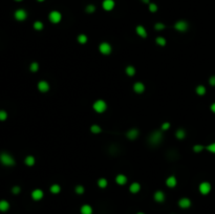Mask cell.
Here are the masks:
<instances>
[{
    "mask_svg": "<svg viewBox=\"0 0 215 214\" xmlns=\"http://www.w3.org/2000/svg\"><path fill=\"white\" fill-rule=\"evenodd\" d=\"M0 162H1L2 165H4V166H8V167H12L15 165V160H14V157L11 156V154L6 153V152H2L1 154H0Z\"/></svg>",
    "mask_w": 215,
    "mask_h": 214,
    "instance_id": "obj_1",
    "label": "cell"
},
{
    "mask_svg": "<svg viewBox=\"0 0 215 214\" xmlns=\"http://www.w3.org/2000/svg\"><path fill=\"white\" fill-rule=\"evenodd\" d=\"M163 141V132L162 131H153L152 133L149 136V143L151 145H158Z\"/></svg>",
    "mask_w": 215,
    "mask_h": 214,
    "instance_id": "obj_2",
    "label": "cell"
},
{
    "mask_svg": "<svg viewBox=\"0 0 215 214\" xmlns=\"http://www.w3.org/2000/svg\"><path fill=\"white\" fill-rule=\"evenodd\" d=\"M92 108H94V110L96 112H98V114H103L105 110L107 109V104H106V102H105L104 100L99 99L94 103Z\"/></svg>",
    "mask_w": 215,
    "mask_h": 214,
    "instance_id": "obj_3",
    "label": "cell"
},
{
    "mask_svg": "<svg viewBox=\"0 0 215 214\" xmlns=\"http://www.w3.org/2000/svg\"><path fill=\"white\" fill-rule=\"evenodd\" d=\"M198 190H199V192L202 194V195H207V194H209L210 192H211L212 186H211V184H210L209 182H202V183L199 184Z\"/></svg>",
    "mask_w": 215,
    "mask_h": 214,
    "instance_id": "obj_4",
    "label": "cell"
},
{
    "mask_svg": "<svg viewBox=\"0 0 215 214\" xmlns=\"http://www.w3.org/2000/svg\"><path fill=\"white\" fill-rule=\"evenodd\" d=\"M48 19L54 24H57L62 20V14L58 11H52L48 15Z\"/></svg>",
    "mask_w": 215,
    "mask_h": 214,
    "instance_id": "obj_5",
    "label": "cell"
},
{
    "mask_svg": "<svg viewBox=\"0 0 215 214\" xmlns=\"http://www.w3.org/2000/svg\"><path fill=\"white\" fill-rule=\"evenodd\" d=\"M174 28L176 29L177 32L184 33V32H186L188 28H189V24H188V22L185 20H178L177 22H175Z\"/></svg>",
    "mask_w": 215,
    "mask_h": 214,
    "instance_id": "obj_6",
    "label": "cell"
},
{
    "mask_svg": "<svg viewBox=\"0 0 215 214\" xmlns=\"http://www.w3.org/2000/svg\"><path fill=\"white\" fill-rule=\"evenodd\" d=\"M99 51H100V53L103 54V55H110L112 47L108 42H102L99 45Z\"/></svg>",
    "mask_w": 215,
    "mask_h": 214,
    "instance_id": "obj_7",
    "label": "cell"
},
{
    "mask_svg": "<svg viewBox=\"0 0 215 214\" xmlns=\"http://www.w3.org/2000/svg\"><path fill=\"white\" fill-rule=\"evenodd\" d=\"M14 17H15V19L17 21H24L28 18V13H26L25 9H19L14 13Z\"/></svg>",
    "mask_w": 215,
    "mask_h": 214,
    "instance_id": "obj_8",
    "label": "cell"
},
{
    "mask_svg": "<svg viewBox=\"0 0 215 214\" xmlns=\"http://www.w3.org/2000/svg\"><path fill=\"white\" fill-rule=\"evenodd\" d=\"M114 6H116L114 0H104V1L102 2V7L107 12L112 11V9H114Z\"/></svg>",
    "mask_w": 215,
    "mask_h": 214,
    "instance_id": "obj_9",
    "label": "cell"
},
{
    "mask_svg": "<svg viewBox=\"0 0 215 214\" xmlns=\"http://www.w3.org/2000/svg\"><path fill=\"white\" fill-rule=\"evenodd\" d=\"M44 196V192H43L41 189H35V190L32 192V198L34 201H40Z\"/></svg>",
    "mask_w": 215,
    "mask_h": 214,
    "instance_id": "obj_10",
    "label": "cell"
},
{
    "mask_svg": "<svg viewBox=\"0 0 215 214\" xmlns=\"http://www.w3.org/2000/svg\"><path fill=\"white\" fill-rule=\"evenodd\" d=\"M38 89H39V92H47L48 90H50V84H48V82H46L44 80L39 81Z\"/></svg>",
    "mask_w": 215,
    "mask_h": 214,
    "instance_id": "obj_11",
    "label": "cell"
},
{
    "mask_svg": "<svg viewBox=\"0 0 215 214\" xmlns=\"http://www.w3.org/2000/svg\"><path fill=\"white\" fill-rule=\"evenodd\" d=\"M139 130L138 129H135V128H132V129H130V130H128V131L126 132V137H127V139H129V140H131V141H133V140H135L136 137H139Z\"/></svg>",
    "mask_w": 215,
    "mask_h": 214,
    "instance_id": "obj_12",
    "label": "cell"
},
{
    "mask_svg": "<svg viewBox=\"0 0 215 214\" xmlns=\"http://www.w3.org/2000/svg\"><path fill=\"white\" fill-rule=\"evenodd\" d=\"M178 206L183 209H188L190 206H191V201H190L188 197H183L178 201Z\"/></svg>",
    "mask_w": 215,
    "mask_h": 214,
    "instance_id": "obj_13",
    "label": "cell"
},
{
    "mask_svg": "<svg viewBox=\"0 0 215 214\" xmlns=\"http://www.w3.org/2000/svg\"><path fill=\"white\" fill-rule=\"evenodd\" d=\"M133 90L136 93H143L145 92V85L142 82H135L133 84Z\"/></svg>",
    "mask_w": 215,
    "mask_h": 214,
    "instance_id": "obj_14",
    "label": "cell"
},
{
    "mask_svg": "<svg viewBox=\"0 0 215 214\" xmlns=\"http://www.w3.org/2000/svg\"><path fill=\"white\" fill-rule=\"evenodd\" d=\"M127 181H128V178H127V176L124 175V174H118V175L116 176V183L120 186L126 185Z\"/></svg>",
    "mask_w": 215,
    "mask_h": 214,
    "instance_id": "obj_15",
    "label": "cell"
},
{
    "mask_svg": "<svg viewBox=\"0 0 215 214\" xmlns=\"http://www.w3.org/2000/svg\"><path fill=\"white\" fill-rule=\"evenodd\" d=\"M166 185H167L169 188H174L175 186L177 185V179L174 175H171L169 178H167L166 179Z\"/></svg>",
    "mask_w": 215,
    "mask_h": 214,
    "instance_id": "obj_16",
    "label": "cell"
},
{
    "mask_svg": "<svg viewBox=\"0 0 215 214\" xmlns=\"http://www.w3.org/2000/svg\"><path fill=\"white\" fill-rule=\"evenodd\" d=\"M135 32H136V34H138L139 36L142 37V38L145 39L146 37H147V31H146V28H144L143 25H138L136 26Z\"/></svg>",
    "mask_w": 215,
    "mask_h": 214,
    "instance_id": "obj_17",
    "label": "cell"
},
{
    "mask_svg": "<svg viewBox=\"0 0 215 214\" xmlns=\"http://www.w3.org/2000/svg\"><path fill=\"white\" fill-rule=\"evenodd\" d=\"M154 201H158V203H163L165 201V193L161 190L156 191L154 193Z\"/></svg>",
    "mask_w": 215,
    "mask_h": 214,
    "instance_id": "obj_18",
    "label": "cell"
},
{
    "mask_svg": "<svg viewBox=\"0 0 215 214\" xmlns=\"http://www.w3.org/2000/svg\"><path fill=\"white\" fill-rule=\"evenodd\" d=\"M9 209V203L6 200L0 201V211L1 212H6Z\"/></svg>",
    "mask_w": 215,
    "mask_h": 214,
    "instance_id": "obj_19",
    "label": "cell"
},
{
    "mask_svg": "<svg viewBox=\"0 0 215 214\" xmlns=\"http://www.w3.org/2000/svg\"><path fill=\"white\" fill-rule=\"evenodd\" d=\"M81 214H92V208L89 205H83L80 209Z\"/></svg>",
    "mask_w": 215,
    "mask_h": 214,
    "instance_id": "obj_20",
    "label": "cell"
},
{
    "mask_svg": "<svg viewBox=\"0 0 215 214\" xmlns=\"http://www.w3.org/2000/svg\"><path fill=\"white\" fill-rule=\"evenodd\" d=\"M24 163H25L26 166H28V167H32V166H34L36 163V160H35V157H34L33 156H28L25 157V160H24Z\"/></svg>",
    "mask_w": 215,
    "mask_h": 214,
    "instance_id": "obj_21",
    "label": "cell"
},
{
    "mask_svg": "<svg viewBox=\"0 0 215 214\" xmlns=\"http://www.w3.org/2000/svg\"><path fill=\"white\" fill-rule=\"evenodd\" d=\"M141 190V185L139 183H132L129 187V191L131 193H138Z\"/></svg>",
    "mask_w": 215,
    "mask_h": 214,
    "instance_id": "obj_22",
    "label": "cell"
},
{
    "mask_svg": "<svg viewBox=\"0 0 215 214\" xmlns=\"http://www.w3.org/2000/svg\"><path fill=\"white\" fill-rule=\"evenodd\" d=\"M125 71H126L127 76H129V77H133V76L135 75V68H134L132 65L127 66L125 68Z\"/></svg>",
    "mask_w": 215,
    "mask_h": 214,
    "instance_id": "obj_23",
    "label": "cell"
},
{
    "mask_svg": "<svg viewBox=\"0 0 215 214\" xmlns=\"http://www.w3.org/2000/svg\"><path fill=\"white\" fill-rule=\"evenodd\" d=\"M195 92H196V93L198 96H204V95H206L207 89L204 85H198L196 88H195Z\"/></svg>",
    "mask_w": 215,
    "mask_h": 214,
    "instance_id": "obj_24",
    "label": "cell"
},
{
    "mask_svg": "<svg viewBox=\"0 0 215 214\" xmlns=\"http://www.w3.org/2000/svg\"><path fill=\"white\" fill-rule=\"evenodd\" d=\"M50 190L53 194H58V193H60V191H61V187L60 185H58V184H54V185L50 186Z\"/></svg>",
    "mask_w": 215,
    "mask_h": 214,
    "instance_id": "obj_25",
    "label": "cell"
},
{
    "mask_svg": "<svg viewBox=\"0 0 215 214\" xmlns=\"http://www.w3.org/2000/svg\"><path fill=\"white\" fill-rule=\"evenodd\" d=\"M107 179L104 178H101L98 179V186L100 187V188H106L107 187Z\"/></svg>",
    "mask_w": 215,
    "mask_h": 214,
    "instance_id": "obj_26",
    "label": "cell"
},
{
    "mask_svg": "<svg viewBox=\"0 0 215 214\" xmlns=\"http://www.w3.org/2000/svg\"><path fill=\"white\" fill-rule=\"evenodd\" d=\"M78 42H79L80 44H85L87 42V40H88V38H87V36L86 35H84V34H81V35H79L78 36Z\"/></svg>",
    "mask_w": 215,
    "mask_h": 214,
    "instance_id": "obj_27",
    "label": "cell"
},
{
    "mask_svg": "<svg viewBox=\"0 0 215 214\" xmlns=\"http://www.w3.org/2000/svg\"><path fill=\"white\" fill-rule=\"evenodd\" d=\"M175 137H176L178 140H183L186 137V131L184 129H178L177 131L175 132Z\"/></svg>",
    "mask_w": 215,
    "mask_h": 214,
    "instance_id": "obj_28",
    "label": "cell"
},
{
    "mask_svg": "<svg viewBox=\"0 0 215 214\" xmlns=\"http://www.w3.org/2000/svg\"><path fill=\"white\" fill-rule=\"evenodd\" d=\"M155 42H156V44H158V45L165 46L166 43H167V41H166V39L164 38V37H156Z\"/></svg>",
    "mask_w": 215,
    "mask_h": 214,
    "instance_id": "obj_29",
    "label": "cell"
},
{
    "mask_svg": "<svg viewBox=\"0 0 215 214\" xmlns=\"http://www.w3.org/2000/svg\"><path fill=\"white\" fill-rule=\"evenodd\" d=\"M90 131H91L92 133H95V134H98V133H100V132L102 131V129H101V127H100L99 125L95 124V125H92V126L90 127Z\"/></svg>",
    "mask_w": 215,
    "mask_h": 214,
    "instance_id": "obj_30",
    "label": "cell"
},
{
    "mask_svg": "<svg viewBox=\"0 0 215 214\" xmlns=\"http://www.w3.org/2000/svg\"><path fill=\"white\" fill-rule=\"evenodd\" d=\"M43 28H44V25H43V23L41 21L34 22V28H35L36 31H42Z\"/></svg>",
    "mask_w": 215,
    "mask_h": 214,
    "instance_id": "obj_31",
    "label": "cell"
},
{
    "mask_svg": "<svg viewBox=\"0 0 215 214\" xmlns=\"http://www.w3.org/2000/svg\"><path fill=\"white\" fill-rule=\"evenodd\" d=\"M148 9H149V11L151 12V13H155L156 11H158V6H156L155 3H153V2H150V3L148 4Z\"/></svg>",
    "mask_w": 215,
    "mask_h": 214,
    "instance_id": "obj_32",
    "label": "cell"
},
{
    "mask_svg": "<svg viewBox=\"0 0 215 214\" xmlns=\"http://www.w3.org/2000/svg\"><path fill=\"white\" fill-rule=\"evenodd\" d=\"M39 69V64L37 62H33V63H31V65H30V70L31 71H33V73H36V71H38Z\"/></svg>",
    "mask_w": 215,
    "mask_h": 214,
    "instance_id": "obj_33",
    "label": "cell"
},
{
    "mask_svg": "<svg viewBox=\"0 0 215 214\" xmlns=\"http://www.w3.org/2000/svg\"><path fill=\"white\" fill-rule=\"evenodd\" d=\"M85 11H86V13H88V14H92V13H95V11H96V6H95L94 4H88V6H86V9H85Z\"/></svg>",
    "mask_w": 215,
    "mask_h": 214,
    "instance_id": "obj_34",
    "label": "cell"
},
{
    "mask_svg": "<svg viewBox=\"0 0 215 214\" xmlns=\"http://www.w3.org/2000/svg\"><path fill=\"white\" fill-rule=\"evenodd\" d=\"M204 149H205V147L202 146V145H194V146H193V151L196 152V153H198V152H202Z\"/></svg>",
    "mask_w": 215,
    "mask_h": 214,
    "instance_id": "obj_35",
    "label": "cell"
},
{
    "mask_svg": "<svg viewBox=\"0 0 215 214\" xmlns=\"http://www.w3.org/2000/svg\"><path fill=\"white\" fill-rule=\"evenodd\" d=\"M206 149L209 152H211V153H214L215 154V142L214 143H211L210 145H208V146L206 147Z\"/></svg>",
    "mask_w": 215,
    "mask_h": 214,
    "instance_id": "obj_36",
    "label": "cell"
},
{
    "mask_svg": "<svg viewBox=\"0 0 215 214\" xmlns=\"http://www.w3.org/2000/svg\"><path fill=\"white\" fill-rule=\"evenodd\" d=\"M8 119V112L4 110H0V121H6Z\"/></svg>",
    "mask_w": 215,
    "mask_h": 214,
    "instance_id": "obj_37",
    "label": "cell"
},
{
    "mask_svg": "<svg viewBox=\"0 0 215 214\" xmlns=\"http://www.w3.org/2000/svg\"><path fill=\"white\" fill-rule=\"evenodd\" d=\"M165 28H166L165 24L162 23V22H158V23H155V25H154V28L156 29V31H163Z\"/></svg>",
    "mask_w": 215,
    "mask_h": 214,
    "instance_id": "obj_38",
    "label": "cell"
},
{
    "mask_svg": "<svg viewBox=\"0 0 215 214\" xmlns=\"http://www.w3.org/2000/svg\"><path fill=\"white\" fill-rule=\"evenodd\" d=\"M75 191H76V193L77 194H83L84 193V191H85V188L83 186H77L75 188Z\"/></svg>",
    "mask_w": 215,
    "mask_h": 214,
    "instance_id": "obj_39",
    "label": "cell"
},
{
    "mask_svg": "<svg viewBox=\"0 0 215 214\" xmlns=\"http://www.w3.org/2000/svg\"><path fill=\"white\" fill-rule=\"evenodd\" d=\"M20 191H21V189H20V187L19 186H15V187H13V189H12V192H13L14 194L20 193Z\"/></svg>",
    "mask_w": 215,
    "mask_h": 214,
    "instance_id": "obj_40",
    "label": "cell"
},
{
    "mask_svg": "<svg viewBox=\"0 0 215 214\" xmlns=\"http://www.w3.org/2000/svg\"><path fill=\"white\" fill-rule=\"evenodd\" d=\"M209 84L211 86H215V75L209 78Z\"/></svg>",
    "mask_w": 215,
    "mask_h": 214,
    "instance_id": "obj_41",
    "label": "cell"
},
{
    "mask_svg": "<svg viewBox=\"0 0 215 214\" xmlns=\"http://www.w3.org/2000/svg\"><path fill=\"white\" fill-rule=\"evenodd\" d=\"M170 128V123H168V122H166V123H164V124L162 125V130H167V129H169Z\"/></svg>",
    "mask_w": 215,
    "mask_h": 214,
    "instance_id": "obj_42",
    "label": "cell"
},
{
    "mask_svg": "<svg viewBox=\"0 0 215 214\" xmlns=\"http://www.w3.org/2000/svg\"><path fill=\"white\" fill-rule=\"evenodd\" d=\"M210 109H211V111L213 112V114H215V102L211 104V106H210Z\"/></svg>",
    "mask_w": 215,
    "mask_h": 214,
    "instance_id": "obj_43",
    "label": "cell"
},
{
    "mask_svg": "<svg viewBox=\"0 0 215 214\" xmlns=\"http://www.w3.org/2000/svg\"><path fill=\"white\" fill-rule=\"evenodd\" d=\"M142 1H143L144 3H147V4L150 3V0H142Z\"/></svg>",
    "mask_w": 215,
    "mask_h": 214,
    "instance_id": "obj_44",
    "label": "cell"
},
{
    "mask_svg": "<svg viewBox=\"0 0 215 214\" xmlns=\"http://www.w3.org/2000/svg\"><path fill=\"white\" fill-rule=\"evenodd\" d=\"M37 1H39V2H43L44 0H37Z\"/></svg>",
    "mask_w": 215,
    "mask_h": 214,
    "instance_id": "obj_45",
    "label": "cell"
},
{
    "mask_svg": "<svg viewBox=\"0 0 215 214\" xmlns=\"http://www.w3.org/2000/svg\"><path fill=\"white\" fill-rule=\"evenodd\" d=\"M15 1H17V2H20V1H22V0H15Z\"/></svg>",
    "mask_w": 215,
    "mask_h": 214,
    "instance_id": "obj_46",
    "label": "cell"
},
{
    "mask_svg": "<svg viewBox=\"0 0 215 214\" xmlns=\"http://www.w3.org/2000/svg\"><path fill=\"white\" fill-rule=\"evenodd\" d=\"M138 214H144V213H142V212H139Z\"/></svg>",
    "mask_w": 215,
    "mask_h": 214,
    "instance_id": "obj_47",
    "label": "cell"
}]
</instances>
